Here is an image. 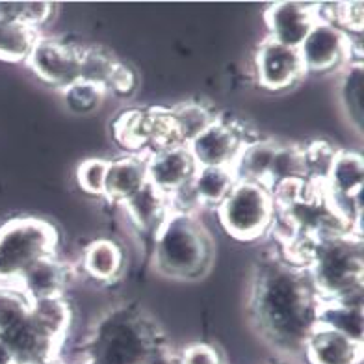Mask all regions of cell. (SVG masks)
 <instances>
[{
  "instance_id": "cell-1",
  "label": "cell",
  "mask_w": 364,
  "mask_h": 364,
  "mask_svg": "<svg viewBox=\"0 0 364 364\" xmlns=\"http://www.w3.org/2000/svg\"><path fill=\"white\" fill-rule=\"evenodd\" d=\"M321 297L303 266L287 257L257 264L251 279L250 314L255 329L283 359H303L318 327Z\"/></svg>"
},
{
  "instance_id": "cell-2",
  "label": "cell",
  "mask_w": 364,
  "mask_h": 364,
  "mask_svg": "<svg viewBox=\"0 0 364 364\" xmlns=\"http://www.w3.org/2000/svg\"><path fill=\"white\" fill-rule=\"evenodd\" d=\"M287 259L307 269L321 301L364 294L363 232L296 235L288 240Z\"/></svg>"
},
{
  "instance_id": "cell-3",
  "label": "cell",
  "mask_w": 364,
  "mask_h": 364,
  "mask_svg": "<svg viewBox=\"0 0 364 364\" xmlns=\"http://www.w3.org/2000/svg\"><path fill=\"white\" fill-rule=\"evenodd\" d=\"M168 353L159 323L139 309L112 307L90 327L77 364H160Z\"/></svg>"
},
{
  "instance_id": "cell-4",
  "label": "cell",
  "mask_w": 364,
  "mask_h": 364,
  "mask_svg": "<svg viewBox=\"0 0 364 364\" xmlns=\"http://www.w3.org/2000/svg\"><path fill=\"white\" fill-rule=\"evenodd\" d=\"M214 240L193 214L169 212L154 230V266L162 275L177 281H196L210 272Z\"/></svg>"
},
{
  "instance_id": "cell-5",
  "label": "cell",
  "mask_w": 364,
  "mask_h": 364,
  "mask_svg": "<svg viewBox=\"0 0 364 364\" xmlns=\"http://www.w3.org/2000/svg\"><path fill=\"white\" fill-rule=\"evenodd\" d=\"M60 235L47 220L21 216L0 227V283L15 284L26 269L58 255Z\"/></svg>"
},
{
  "instance_id": "cell-6",
  "label": "cell",
  "mask_w": 364,
  "mask_h": 364,
  "mask_svg": "<svg viewBox=\"0 0 364 364\" xmlns=\"http://www.w3.org/2000/svg\"><path fill=\"white\" fill-rule=\"evenodd\" d=\"M216 212L227 235L240 242L262 238L279 220L277 199L262 182L236 181Z\"/></svg>"
},
{
  "instance_id": "cell-7",
  "label": "cell",
  "mask_w": 364,
  "mask_h": 364,
  "mask_svg": "<svg viewBox=\"0 0 364 364\" xmlns=\"http://www.w3.org/2000/svg\"><path fill=\"white\" fill-rule=\"evenodd\" d=\"M297 53L307 75L342 71L351 62L363 60L360 36L348 34L338 24L321 17H318L305 41L297 48Z\"/></svg>"
},
{
  "instance_id": "cell-8",
  "label": "cell",
  "mask_w": 364,
  "mask_h": 364,
  "mask_svg": "<svg viewBox=\"0 0 364 364\" xmlns=\"http://www.w3.org/2000/svg\"><path fill=\"white\" fill-rule=\"evenodd\" d=\"M82 47L84 45L41 34L24 63L41 82L65 90L80 80Z\"/></svg>"
},
{
  "instance_id": "cell-9",
  "label": "cell",
  "mask_w": 364,
  "mask_h": 364,
  "mask_svg": "<svg viewBox=\"0 0 364 364\" xmlns=\"http://www.w3.org/2000/svg\"><path fill=\"white\" fill-rule=\"evenodd\" d=\"M253 73L257 84L273 93L290 90L307 75L297 48L284 47L268 38L255 50Z\"/></svg>"
},
{
  "instance_id": "cell-10",
  "label": "cell",
  "mask_w": 364,
  "mask_h": 364,
  "mask_svg": "<svg viewBox=\"0 0 364 364\" xmlns=\"http://www.w3.org/2000/svg\"><path fill=\"white\" fill-rule=\"evenodd\" d=\"M114 129L117 141L123 144V147L134 151V154L141 153V149H149V154L153 153L154 149L177 145L173 138L168 110H162V108L125 112L115 121Z\"/></svg>"
},
{
  "instance_id": "cell-11",
  "label": "cell",
  "mask_w": 364,
  "mask_h": 364,
  "mask_svg": "<svg viewBox=\"0 0 364 364\" xmlns=\"http://www.w3.org/2000/svg\"><path fill=\"white\" fill-rule=\"evenodd\" d=\"M247 141L250 139H245L238 127L218 117L208 129L188 144V151L197 168H232L236 156Z\"/></svg>"
},
{
  "instance_id": "cell-12",
  "label": "cell",
  "mask_w": 364,
  "mask_h": 364,
  "mask_svg": "<svg viewBox=\"0 0 364 364\" xmlns=\"http://www.w3.org/2000/svg\"><path fill=\"white\" fill-rule=\"evenodd\" d=\"M147 182L153 184L164 196H171L190 184L197 171L188 145H166L145 154Z\"/></svg>"
},
{
  "instance_id": "cell-13",
  "label": "cell",
  "mask_w": 364,
  "mask_h": 364,
  "mask_svg": "<svg viewBox=\"0 0 364 364\" xmlns=\"http://www.w3.org/2000/svg\"><path fill=\"white\" fill-rule=\"evenodd\" d=\"M318 19V6L303 2H275L264 14L268 39L284 47L299 48Z\"/></svg>"
},
{
  "instance_id": "cell-14",
  "label": "cell",
  "mask_w": 364,
  "mask_h": 364,
  "mask_svg": "<svg viewBox=\"0 0 364 364\" xmlns=\"http://www.w3.org/2000/svg\"><path fill=\"white\" fill-rule=\"evenodd\" d=\"M73 275L75 273L71 266L58 255H53L32 264L15 284L23 290L30 301H36L43 297L65 296Z\"/></svg>"
},
{
  "instance_id": "cell-15",
  "label": "cell",
  "mask_w": 364,
  "mask_h": 364,
  "mask_svg": "<svg viewBox=\"0 0 364 364\" xmlns=\"http://www.w3.org/2000/svg\"><path fill=\"white\" fill-rule=\"evenodd\" d=\"M303 360L305 364H359L364 363V344L318 326L305 344Z\"/></svg>"
},
{
  "instance_id": "cell-16",
  "label": "cell",
  "mask_w": 364,
  "mask_h": 364,
  "mask_svg": "<svg viewBox=\"0 0 364 364\" xmlns=\"http://www.w3.org/2000/svg\"><path fill=\"white\" fill-rule=\"evenodd\" d=\"M147 184L144 154H125L121 159L108 160L105 197L108 201L123 205Z\"/></svg>"
},
{
  "instance_id": "cell-17",
  "label": "cell",
  "mask_w": 364,
  "mask_h": 364,
  "mask_svg": "<svg viewBox=\"0 0 364 364\" xmlns=\"http://www.w3.org/2000/svg\"><path fill=\"white\" fill-rule=\"evenodd\" d=\"M364 294L335 301H321L318 326L364 344Z\"/></svg>"
},
{
  "instance_id": "cell-18",
  "label": "cell",
  "mask_w": 364,
  "mask_h": 364,
  "mask_svg": "<svg viewBox=\"0 0 364 364\" xmlns=\"http://www.w3.org/2000/svg\"><path fill=\"white\" fill-rule=\"evenodd\" d=\"M125 269V251L115 240L99 238L91 242L82 255V272L97 283L110 284Z\"/></svg>"
},
{
  "instance_id": "cell-19",
  "label": "cell",
  "mask_w": 364,
  "mask_h": 364,
  "mask_svg": "<svg viewBox=\"0 0 364 364\" xmlns=\"http://www.w3.org/2000/svg\"><path fill=\"white\" fill-rule=\"evenodd\" d=\"M132 225L144 232H154L169 214L168 196H164L153 184H145L138 193L123 203Z\"/></svg>"
},
{
  "instance_id": "cell-20",
  "label": "cell",
  "mask_w": 364,
  "mask_h": 364,
  "mask_svg": "<svg viewBox=\"0 0 364 364\" xmlns=\"http://www.w3.org/2000/svg\"><path fill=\"white\" fill-rule=\"evenodd\" d=\"M277 147V141H272V139H255V141L244 144L232 164L236 181L262 182L268 186V177Z\"/></svg>"
},
{
  "instance_id": "cell-21",
  "label": "cell",
  "mask_w": 364,
  "mask_h": 364,
  "mask_svg": "<svg viewBox=\"0 0 364 364\" xmlns=\"http://www.w3.org/2000/svg\"><path fill=\"white\" fill-rule=\"evenodd\" d=\"M173 138L181 145H188L201 134L203 130L218 119V115L203 102L186 101L168 110Z\"/></svg>"
},
{
  "instance_id": "cell-22",
  "label": "cell",
  "mask_w": 364,
  "mask_h": 364,
  "mask_svg": "<svg viewBox=\"0 0 364 364\" xmlns=\"http://www.w3.org/2000/svg\"><path fill=\"white\" fill-rule=\"evenodd\" d=\"M30 316L48 335L62 342L68 341L73 323V309L65 296L43 297L30 301Z\"/></svg>"
},
{
  "instance_id": "cell-23",
  "label": "cell",
  "mask_w": 364,
  "mask_h": 364,
  "mask_svg": "<svg viewBox=\"0 0 364 364\" xmlns=\"http://www.w3.org/2000/svg\"><path fill=\"white\" fill-rule=\"evenodd\" d=\"M363 86H364V65L363 60L351 62L341 71L338 80V101L342 110L359 134L364 129V108H363Z\"/></svg>"
},
{
  "instance_id": "cell-24",
  "label": "cell",
  "mask_w": 364,
  "mask_h": 364,
  "mask_svg": "<svg viewBox=\"0 0 364 364\" xmlns=\"http://www.w3.org/2000/svg\"><path fill=\"white\" fill-rule=\"evenodd\" d=\"M190 184L201 208H218L236 184V175L232 168H197Z\"/></svg>"
},
{
  "instance_id": "cell-25",
  "label": "cell",
  "mask_w": 364,
  "mask_h": 364,
  "mask_svg": "<svg viewBox=\"0 0 364 364\" xmlns=\"http://www.w3.org/2000/svg\"><path fill=\"white\" fill-rule=\"evenodd\" d=\"M39 38L41 32L32 26L0 21V60L10 63H24Z\"/></svg>"
},
{
  "instance_id": "cell-26",
  "label": "cell",
  "mask_w": 364,
  "mask_h": 364,
  "mask_svg": "<svg viewBox=\"0 0 364 364\" xmlns=\"http://www.w3.org/2000/svg\"><path fill=\"white\" fill-rule=\"evenodd\" d=\"M287 184H309L305 177V153L299 145H281L272 164L268 177L269 190Z\"/></svg>"
},
{
  "instance_id": "cell-27",
  "label": "cell",
  "mask_w": 364,
  "mask_h": 364,
  "mask_svg": "<svg viewBox=\"0 0 364 364\" xmlns=\"http://www.w3.org/2000/svg\"><path fill=\"white\" fill-rule=\"evenodd\" d=\"M56 14V4L45 2V0H10V2H0V21H11V23H23L32 26L38 32L53 21Z\"/></svg>"
},
{
  "instance_id": "cell-28",
  "label": "cell",
  "mask_w": 364,
  "mask_h": 364,
  "mask_svg": "<svg viewBox=\"0 0 364 364\" xmlns=\"http://www.w3.org/2000/svg\"><path fill=\"white\" fill-rule=\"evenodd\" d=\"M106 93L108 91L102 86L84 80L75 82L65 90H62L65 108L73 115H91L97 110H101V106L105 105Z\"/></svg>"
},
{
  "instance_id": "cell-29",
  "label": "cell",
  "mask_w": 364,
  "mask_h": 364,
  "mask_svg": "<svg viewBox=\"0 0 364 364\" xmlns=\"http://www.w3.org/2000/svg\"><path fill=\"white\" fill-rule=\"evenodd\" d=\"M117 58L102 47H82L80 80L91 82L106 90L112 73L117 65Z\"/></svg>"
},
{
  "instance_id": "cell-30",
  "label": "cell",
  "mask_w": 364,
  "mask_h": 364,
  "mask_svg": "<svg viewBox=\"0 0 364 364\" xmlns=\"http://www.w3.org/2000/svg\"><path fill=\"white\" fill-rule=\"evenodd\" d=\"M30 299L17 284L0 283V333L28 316Z\"/></svg>"
},
{
  "instance_id": "cell-31",
  "label": "cell",
  "mask_w": 364,
  "mask_h": 364,
  "mask_svg": "<svg viewBox=\"0 0 364 364\" xmlns=\"http://www.w3.org/2000/svg\"><path fill=\"white\" fill-rule=\"evenodd\" d=\"M106 171H108V160L105 159H87L82 160L77 168V184L82 192L87 196L102 197L106 186Z\"/></svg>"
},
{
  "instance_id": "cell-32",
  "label": "cell",
  "mask_w": 364,
  "mask_h": 364,
  "mask_svg": "<svg viewBox=\"0 0 364 364\" xmlns=\"http://www.w3.org/2000/svg\"><path fill=\"white\" fill-rule=\"evenodd\" d=\"M178 364H223V357L214 346L197 342V344L186 346L181 351Z\"/></svg>"
},
{
  "instance_id": "cell-33",
  "label": "cell",
  "mask_w": 364,
  "mask_h": 364,
  "mask_svg": "<svg viewBox=\"0 0 364 364\" xmlns=\"http://www.w3.org/2000/svg\"><path fill=\"white\" fill-rule=\"evenodd\" d=\"M138 87V78H136V73L123 62H117L114 73H112L110 82L106 86V91H112L115 95L119 97H129L132 95Z\"/></svg>"
},
{
  "instance_id": "cell-34",
  "label": "cell",
  "mask_w": 364,
  "mask_h": 364,
  "mask_svg": "<svg viewBox=\"0 0 364 364\" xmlns=\"http://www.w3.org/2000/svg\"><path fill=\"white\" fill-rule=\"evenodd\" d=\"M0 364H15L10 350L6 348V344L2 341H0Z\"/></svg>"
},
{
  "instance_id": "cell-35",
  "label": "cell",
  "mask_w": 364,
  "mask_h": 364,
  "mask_svg": "<svg viewBox=\"0 0 364 364\" xmlns=\"http://www.w3.org/2000/svg\"><path fill=\"white\" fill-rule=\"evenodd\" d=\"M53 364H69V363H60V360H58V363H53Z\"/></svg>"
},
{
  "instance_id": "cell-36",
  "label": "cell",
  "mask_w": 364,
  "mask_h": 364,
  "mask_svg": "<svg viewBox=\"0 0 364 364\" xmlns=\"http://www.w3.org/2000/svg\"><path fill=\"white\" fill-rule=\"evenodd\" d=\"M359 364H364V363H359Z\"/></svg>"
}]
</instances>
